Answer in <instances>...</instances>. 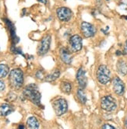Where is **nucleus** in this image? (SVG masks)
<instances>
[{
  "label": "nucleus",
  "instance_id": "4",
  "mask_svg": "<svg viewBox=\"0 0 127 129\" xmlns=\"http://www.w3.org/2000/svg\"><path fill=\"white\" fill-rule=\"evenodd\" d=\"M69 50L71 53H78L83 48V38L79 34L72 35L69 39Z\"/></svg>",
  "mask_w": 127,
  "mask_h": 129
},
{
  "label": "nucleus",
  "instance_id": "2",
  "mask_svg": "<svg viewBox=\"0 0 127 129\" xmlns=\"http://www.w3.org/2000/svg\"><path fill=\"white\" fill-rule=\"evenodd\" d=\"M23 72L20 69H14L10 71L9 75V82L14 89H20L23 85Z\"/></svg>",
  "mask_w": 127,
  "mask_h": 129
},
{
  "label": "nucleus",
  "instance_id": "23",
  "mask_svg": "<svg viewBox=\"0 0 127 129\" xmlns=\"http://www.w3.org/2000/svg\"><path fill=\"white\" fill-rule=\"evenodd\" d=\"M5 88H6L5 82H4L3 80L0 79V92H3V91H4Z\"/></svg>",
  "mask_w": 127,
  "mask_h": 129
},
{
  "label": "nucleus",
  "instance_id": "12",
  "mask_svg": "<svg viewBox=\"0 0 127 129\" xmlns=\"http://www.w3.org/2000/svg\"><path fill=\"white\" fill-rule=\"evenodd\" d=\"M72 54L68 48H61L59 50V58L61 61L67 66H70L72 61Z\"/></svg>",
  "mask_w": 127,
  "mask_h": 129
},
{
  "label": "nucleus",
  "instance_id": "19",
  "mask_svg": "<svg viewBox=\"0 0 127 129\" xmlns=\"http://www.w3.org/2000/svg\"><path fill=\"white\" fill-rule=\"evenodd\" d=\"M60 89L62 90V93H64L66 94H69L71 93L72 91V85L68 81H62L60 83Z\"/></svg>",
  "mask_w": 127,
  "mask_h": 129
},
{
  "label": "nucleus",
  "instance_id": "3",
  "mask_svg": "<svg viewBox=\"0 0 127 129\" xmlns=\"http://www.w3.org/2000/svg\"><path fill=\"white\" fill-rule=\"evenodd\" d=\"M96 76L100 83L106 85L111 81V71L105 64H100L97 69Z\"/></svg>",
  "mask_w": 127,
  "mask_h": 129
},
{
  "label": "nucleus",
  "instance_id": "14",
  "mask_svg": "<svg viewBox=\"0 0 127 129\" xmlns=\"http://www.w3.org/2000/svg\"><path fill=\"white\" fill-rule=\"evenodd\" d=\"M14 110V108L12 105L9 104H3L0 105V116L6 117L10 114Z\"/></svg>",
  "mask_w": 127,
  "mask_h": 129
},
{
  "label": "nucleus",
  "instance_id": "1",
  "mask_svg": "<svg viewBox=\"0 0 127 129\" xmlns=\"http://www.w3.org/2000/svg\"><path fill=\"white\" fill-rule=\"evenodd\" d=\"M23 95L25 98L31 100L34 104L38 106L41 104V95L38 90V87L35 84L27 86L23 91Z\"/></svg>",
  "mask_w": 127,
  "mask_h": 129
},
{
  "label": "nucleus",
  "instance_id": "21",
  "mask_svg": "<svg viewBox=\"0 0 127 129\" xmlns=\"http://www.w3.org/2000/svg\"><path fill=\"white\" fill-rule=\"evenodd\" d=\"M36 77H37L38 79H43L45 78V75H44V72L41 69L37 71V72H36Z\"/></svg>",
  "mask_w": 127,
  "mask_h": 129
},
{
  "label": "nucleus",
  "instance_id": "15",
  "mask_svg": "<svg viewBox=\"0 0 127 129\" xmlns=\"http://www.w3.org/2000/svg\"><path fill=\"white\" fill-rule=\"evenodd\" d=\"M117 72L119 73L121 76L127 75V63L124 60H119L116 64Z\"/></svg>",
  "mask_w": 127,
  "mask_h": 129
},
{
  "label": "nucleus",
  "instance_id": "16",
  "mask_svg": "<svg viewBox=\"0 0 127 129\" xmlns=\"http://www.w3.org/2000/svg\"><path fill=\"white\" fill-rule=\"evenodd\" d=\"M39 121L35 117L32 116L28 117L27 121V127L28 129H38L39 128Z\"/></svg>",
  "mask_w": 127,
  "mask_h": 129
},
{
  "label": "nucleus",
  "instance_id": "27",
  "mask_svg": "<svg viewBox=\"0 0 127 129\" xmlns=\"http://www.w3.org/2000/svg\"><path fill=\"white\" fill-rule=\"evenodd\" d=\"M18 129H25V127L23 124H20L18 126Z\"/></svg>",
  "mask_w": 127,
  "mask_h": 129
},
{
  "label": "nucleus",
  "instance_id": "30",
  "mask_svg": "<svg viewBox=\"0 0 127 129\" xmlns=\"http://www.w3.org/2000/svg\"><path fill=\"white\" fill-rule=\"evenodd\" d=\"M107 1H108V0H107Z\"/></svg>",
  "mask_w": 127,
  "mask_h": 129
},
{
  "label": "nucleus",
  "instance_id": "18",
  "mask_svg": "<svg viewBox=\"0 0 127 129\" xmlns=\"http://www.w3.org/2000/svg\"><path fill=\"white\" fill-rule=\"evenodd\" d=\"M77 97L78 99V101L82 104H85L87 103V96L86 93L84 90V89L82 88H79L77 91Z\"/></svg>",
  "mask_w": 127,
  "mask_h": 129
},
{
  "label": "nucleus",
  "instance_id": "28",
  "mask_svg": "<svg viewBox=\"0 0 127 129\" xmlns=\"http://www.w3.org/2000/svg\"><path fill=\"white\" fill-rule=\"evenodd\" d=\"M125 129H127V118L125 119Z\"/></svg>",
  "mask_w": 127,
  "mask_h": 129
},
{
  "label": "nucleus",
  "instance_id": "8",
  "mask_svg": "<svg viewBox=\"0 0 127 129\" xmlns=\"http://www.w3.org/2000/svg\"><path fill=\"white\" fill-rule=\"evenodd\" d=\"M80 31L84 38H90L95 36L97 33V29L92 23L84 21L82 22L80 25Z\"/></svg>",
  "mask_w": 127,
  "mask_h": 129
},
{
  "label": "nucleus",
  "instance_id": "29",
  "mask_svg": "<svg viewBox=\"0 0 127 129\" xmlns=\"http://www.w3.org/2000/svg\"><path fill=\"white\" fill-rule=\"evenodd\" d=\"M106 30H108V26H107V28H106ZM101 31H102V32H104V33H105V34H106V32H105V30H104L103 29H101Z\"/></svg>",
  "mask_w": 127,
  "mask_h": 129
},
{
  "label": "nucleus",
  "instance_id": "9",
  "mask_svg": "<svg viewBox=\"0 0 127 129\" xmlns=\"http://www.w3.org/2000/svg\"><path fill=\"white\" fill-rule=\"evenodd\" d=\"M72 11L66 6L59 7L56 10V16L61 22H69L72 17Z\"/></svg>",
  "mask_w": 127,
  "mask_h": 129
},
{
  "label": "nucleus",
  "instance_id": "11",
  "mask_svg": "<svg viewBox=\"0 0 127 129\" xmlns=\"http://www.w3.org/2000/svg\"><path fill=\"white\" fill-rule=\"evenodd\" d=\"M112 87L114 92L118 96H122L125 93V84L123 81L118 76H115L112 79Z\"/></svg>",
  "mask_w": 127,
  "mask_h": 129
},
{
  "label": "nucleus",
  "instance_id": "13",
  "mask_svg": "<svg viewBox=\"0 0 127 129\" xmlns=\"http://www.w3.org/2000/svg\"><path fill=\"white\" fill-rule=\"evenodd\" d=\"M5 20V23L8 26V29L10 30V38H11V40L13 41V45L17 44L19 42V38H17V36L16 34V28L13 25V23L10 20H7V19H4Z\"/></svg>",
  "mask_w": 127,
  "mask_h": 129
},
{
  "label": "nucleus",
  "instance_id": "7",
  "mask_svg": "<svg viewBox=\"0 0 127 129\" xmlns=\"http://www.w3.org/2000/svg\"><path fill=\"white\" fill-rule=\"evenodd\" d=\"M51 43H52V37L50 34H46L43 37L40 41L37 51L38 54L39 56H43V55L46 54L48 52L51 47Z\"/></svg>",
  "mask_w": 127,
  "mask_h": 129
},
{
  "label": "nucleus",
  "instance_id": "17",
  "mask_svg": "<svg viewBox=\"0 0 127 129\" xmlns=\"http://www.w3.org/2000/svg\"><path fill=\"white\" fill-rule=\"evenodd\" d=\"M60 74H61V72L59 69H55V70H53V72H52L48 75L45 76L44 79L46 82H52L54 81H56L60 76Z\"/></svg>",
  "mask_w": 127,
  "mask_h": 129
},
{
  "label": "nucleus",
  "instance_id": "5",
  "mask_svg": "<svg viewBox=\"0 0 127 129\" xmlns=\"http://www.w3.org/2000/svg\"><path fill=\"white\" fill-rule=\"evenodd\" d=\"M52 107L56 114L59 117L65 114L68 110L67 101L64 98H57L52 102Z\"/></svg>",
  "mask_w": 127,
  "mask_h": 129
},
{
  "label": "nucleus",
  "instance_id": "10",
  "mask_svg": "<svg viewBox=\"0 0 127 129\" xmlns=\"http://www.w3.org/2000/svg\"><path fill=\"white\" fill-rule=\"evenodd\" d=\"M76 79L80 88L85 89L87 85V78L86 76V70L84 67H80L77 70Z\"/></svg>",
  "mask_w": 127,
  "mask_h": 129
},
{
  "label": "nucleus",
  "instance_id": "25",
  "mask_svg": "<svg viewBox=\"0 0 127 129\" xmlns=\"http://www.w3.org/2000/svg\"><path fill=\"white\" fill-rule=\"evenodd\" d=\"M124 53H122V51H116V53H115V54L118 55V56H120V55H122Z\"/></svg>",
  "mask_w": 127,
  "mask_h": 129
},
{
  "label": "nucleus",
  "instance_id": "20",
  "mask_svg": "<svg viewBox=\"0 0 127 129\" xmlns=\"http://www.w3.org/2000/svg\"><path fill=\"white\" fill-rule=\"evenodd\" d=\"M10 72V67L6 64H0V79L6 77Z\"/></svg>",
  "mask_w": 127,
  "mask_h": 129
},
{
  "label": "nucleus",
  "instance_id": "26",
  "mask_svg": "<svg viewBox=\"0 0 127 129\" xmlns=\"http://www.w3.org/2000/svg\"><path fill=\"white\" fill-rule=\"evenodd\" d=\"M38 1L41 3H43V4H46L47 2H48V0H38Z\"/></svg>",
  "mask_w": 127,
  "mask_h": 129
},
{
  "label": "nucleus",
  "instance_id": "24",
  "mask_svg": "<svg viewBox=\"0 0 127 129\" xmlns=\"http://www.w3.org/2000/svg\"><path fill=\"white\" fill-rule=\"evenodd\" d=\"M124 54L127 55V40L125 43V46H124Z\"/></svg>",
  "mask_w": 127,
  "mask_h": 129
},
{
  "label": "nucleus",
  "instance_id": "6",
  "mask_svg": "<svg viewBox=\"0 0 127 129\" xmlns=\"http://www.w3.org/2000/svg\"><path fill=\"white\" fill-rule=\"evenodd\" d=\"M101 107L102 110L107 112L114 111L117 108V103L115 99L111 95L103 96L101 100Z\"/></svg>",
  "mask_w": 127,
  "mask_h": 129
},
{
  "label": "nucleus",
  "instance_id": "22",
  "mask_svg": "<svg viewBox=\"0 0 127 129\" xmlns=\"http://www.w3.org/2000/svg\"><path fill=\"white\" fill-rule=\"evenodd\" d=\"M102 129H116L115 127H113L111 124H105L102 126Z\"/></svg>",
  "mask_w": 127,
  "mask_h": 129
}]
</instances>
